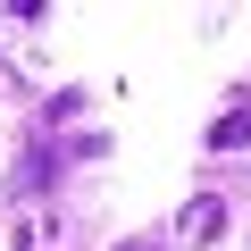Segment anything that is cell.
I'll return each mask as SVG.
<instances>
[{"instance_id":"1","label":"cell","mask_w":251,"mask_h":251,"mask_svg":"<svg viewBox=\"0 0 251 251\" xmlns=\"http://www.w3.org/2000/svg\"><path fill=\"white\" fill-rule=\"evenodd\" d=\"M218 234H226V201H218V193H193V201L176 209V226H168V243H176V251L218 243Z\"/></svg>"},{"instance_id":"2","label":"cell","mask_w":251,"mask_h":251,"mask_svg":"<svg viewBox=\"0 0 251 251\" xmlns=\"http://www.w3.org/2000/svg\"><path fill=\"white\" fill-rule=\"evenodd\" d=\"M201 143H209V151H243V143H251V100H234V109H218Z\"/></svg>"}]
</instances>
